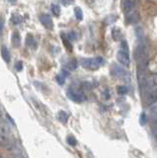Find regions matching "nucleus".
Wrapping results in <instances>:
<instances>
[{"label":"nucleus","mask_w":157,"mask_h":158,"mask_svg":"<svg viewBox=\"0 0 157 158\" xmlns=\"http://www.w3.org/2000/svg\"><path fill=\"white\" fill-rule=\"evenodd\" d=\"M0 145L5 148H10L13 146V141L11 138V133L8 122L3 120L1 115H0Z\"/></svg>","instance_id":"obj_1"},{"label":"nucleus","mask_w":157,"mask_h":158,"mask_svg":"<svg viewBox=\"0 0 157 158\" xmlns=\"http://www.w3.org/2000/svg\"><path fill=\"white\" fill-rule=\"evenodd\" d=\"M80 63L86 69L96 70L104 63V59H103L101 56H98V58H82L80 60Z\"/></svg>","instance_id":"obj_2"},{"label":"nucleus","mask_w":157,"mask_h":158,"mask_svg":"<svg viewBox=\"0 0 157 158\" xmlns=\"http://www.w3.org/2000/svg\"><path fill=\"white\" fill-rule=\"evenodd\" d=\"M146 58H147V51L146 47L143 43H140L136 47L134 51V58L138 62V65H143L145 66L146 64Z\"/></svg>","instance_id":"obj_3"},{"label":"nucleus","mask_w":157,"mask_h":158,"mask_svg":"<svg viewBox=\"0 0 157 158\" xmlns=\"http://www.w3.org/2000/svg\"><path fill=\"white\" fill-rule=\"evenodd\" d=\"M111 74L113 76L117 77V78L124 79V80H127L128 77V72L125 71V70L122 66H120V65H117V64H114L113 66H112Z\"/></svg>","instance_id":"obj_4"},{"label":"nucleus","mask_w":157,"mask_h":158,"mask_svg":"<svg viewBox=\"0 0 157 158\" xmlns=\"http://www.w3.org/2000/svg\"><path fill=\"white\" fill-rule=\"evenodd\" d=\"M67 96H68V98L70 100H72L73 102H76V103H82L86 100V97H85V95L82 92L74 90V89H69L68 92H67Z\"/></svg>","instance_id":"obj_5"},{"label":"nucleus","mask_w":157,"mask_h":158,"mask_svg":"<svg viewBox=\"0 0 157 158\" xmlns=\"http://www.w3.org/2000/svg\"><path fill=\"white\" fill-rule=\"evenodd\" d=\"M157 102V86L154 88H152L149 92H147L145 94V99H144V105L146 107L151 106Z\"/></svg>","instance_id":"obj_6"},{"label":"nucleus","mask_w":157,"mask_h":158,"mask_svg":"<svg viewBox=\"0 0 157 158\" xmlns=\"http://www.w3.org/2000/svg\"><path fill=\"white\" fill-rule=\"evenodd\" d=\"M117 58H118L119 62L121 64L124 65V66H128L129 65V55H128V52L127 51H124L121 50L118 55H117Z\"/></svg>","instance_id":"obj_7"},{"label":"nucleus","mask_w":157,"mask_h":158,"mask_svg":"<svg viewBox=\"0 0 157 158\" xmlns=\"http://www.w3.org/2000/svg\"><path fill=\"white\" fill-rule=\"evenodd\" d=\"M40 21L41 23L48 29H52V20L51 18L50 15L48 14H42L41 17H40Z\"/></svg>","instance_id":"obj_8"},{"label":"nucleus","mask_w":157,"mask_h":158,"mask_svg":"<svg viewBox=\"0 0 157 158\" xmlns=\"http://www.w3.org/2000/svg\"><path fill=\"white\" fill-rule=\"evenodd\" d=\"M123 8L125 12H131L134 8V1L133 0H124Z\"/></svg>","instance_id":"obj_9"},{"label":"nucleus","mask_w":157,"mask_h":158,"mask_svg":"<svg viewBox=\"0 0 157 158\" xmlns=\"http://www.w3.org/2000/svg\"><path fill=\"white\" fill-rule=\"evenodd\" d=\"M12 45L16 47H20V45H21V38H20V35L18 32H14L12 35Z\"/></svg>","instance_id":"obj_10"},{"label":"nucleus","mask_w":157,"mask_h":158,"mask_svg":"<svg viewBox=\"0 0 157 158\" xmlns=\"http://www.w3.org/2000/svg\"><path fill=\"white\" fill-rule=\"evenodd\" d=\"M134 34H136V37L138 41H141V40L144 38V31H143V29L140 27V26H137V27H136V29H134Z\"/></svg>","instance_id":"obj_11"},{"label":"nucleus","mask_w":157,"mask_h":158,"mask_svg":"<svg viewBox=\"0 0 157 158\" xmlns=\"http://www.w3.org/2000/svg\"><path fill=\"white\" fill-rule=\"evenodd\" d=\"M140 17H138L137 13H132V14H129L128 17H127V22L128 24H136V22H138V19Z\"/></svg>","instance_id":"obj_12"},{"label":"nucleus","mask_w":157,"mask_h":158,"mask_svg":"<svg viewBox=\"0 0 157 158\" xmlns=\"http://www.w3.org/2000/svg\"><path fill=\"white\" fill-rule=\"evenodd\" d=\"M1 55H2L3 59L5 60L6 62H9V61H10V52H9L8 49L5 46H3L1 47Z\"/></svg>","instance_id":"obj_13"},{"label":"nucleus","mask_w":157,"mask_h":158,"mask_svg":"<svg viewBox=\"0 0 157 158\" xmlns=\"http://www.w3.org/2000/svg\"><path fill=\"white\" fill-rule=\"evenodd\" d=\"M112 37L115 40V41H119L122 37V32L119 28H114L113 31H112Z\"/></svg>","instance_id":"obj_14"},{"label":"nucleus","mask_w":157,"mask_h":158,"mask_svg":"<svg viewBox=\"0 0 157 158\" xmlns=\"http://www.w3.org/2000/svg\"><path fill=\"white\" fill-rule=\"evenodd\" d=\"M149 113H150V117L153 118L154 121H156L157 120V102L151 106Z\"/></svg>","instance_id":"obj_15"},{"label":"nucleus","mask_w":157,"mask_h":158,"mask_svg":"<svg viewBox=\"0 0 157 158\" xmlns=\"http://www.w3.org/2000/svg\"><path fill=\"white\" fill-rule=\"evenodd\" d=\"M26 43H27V46L30 47H36V42H35L33 36H31V35H28V36H27Z\"/></svg>","instance_id":"obj_16"},{"label":"nucleus","mask_w":157,"mask_h":158,"mask_svg":"<svg viewBox=\"0 0 157 158\" xmlns=\"http://www.w3.org/2000/svg\"><path fill=\"white\" fill-rule=\"evenodd\" d=\"M58 120L61 122H67V121H68V116H67V114L65 112L60 111L58 113Z\"/></svg>","instance_id":"obj_17"},{"label":"nucleus","mask_w":157,"mask_h":158,"mask_svg":"<svg viewBox=\"0 0 157 158\" xmlns=\"http://www.w3.org/2000/svg\"><path fill=\"white\" fill-rule=\"evenodd\" d=\"M74 14H75V17L77 20H82L83 19V12L81 10V8L79 7H75L74 8Z\"/></svg>","instance_id":"obj_18"},{"label":"nucleus","mask_w":157,"mask_h":158,"mask_svg":"<svg viewBox=\"0 0 157 158\" xmlns=\"http://www.w3.org/2000/svg\"><path fill=\"white\" fill-rule=\"evenodd\" d=\"M21 16L18 15V14H13L12 15V18H11V22L14 25H18L21 23Z\"/></svg>","instance_id":"obj_19"},{"label":"nucleus","mask_w":157,"mask_h":158,"mask_svg":"<svg viewBox=\"0 0 157 158\" xmlns=\"http://www.w3.org/2000/svg\"><path fill=\"white\" fill-rule=\"evenodd\" d=\"M52 11L56 16H59L60 14V7L56 5V4H52Z\"/></svg>","instance_id":"obj_20"},{"label":"nucleus","mask_w":157,"mask_h":158,"mask_svg":"<svg viewBox=\"0 0 157 158\" xmlns=\"http://www.w3.org/2000/svg\"><path fill=\"white\" fill-rule=\"evenodd\" d=\"M67 67H68L69 69L71 70H74L77 68V61H76L75 59H72L70 60L68 63H67Z\"/></svg>","instance_id":"obj_21"},{"label":"nucleus","mask_w":157,"mask_h":158,"mask_svg":"<svg viewBox=\"0 0 157 158\" xmlns=\"http://www.w3.org/2000/svg\"><path fill=\"white\" fill-rule=\"evenodd\" d=\"M56 81L59 85H62L64 84L65 82V76L63 75V74H58V75H56Z\"/></svg>","instance_id":"obj_22"},{"label":"nucleus","mask_w":157,"mask_h":158,"mask_svg":"<svg viewBox=\"0 0 157 158\" xmlns=\"http://www.w3.org/2000/svg\"><path fill=\"white\" fill-rule=\"evenodd\" d=\"M121 50L124 51L128 52V45L127 41H124V40L121 42Z\"/></svg>","instance_id":"obj_23"},{"label":"nucleus","mask_w":157,"mask_h":158,"mask_svg":"<svg viewBox=\"0 0 157 158\" xmlns=\"http://www.w3.org/2000/svg\"><path fill=\"white\" fill-rule=\"evenodd\" d=\"M128 92V88L125 86H124V85H121V86H119L118 87V93L119 94H122V95H124V94H125Z\"/></svg>","instance_id":"obj_24"},{"label":"nucleus","mask_w":157,"mask_h":158,"mask_svg":"<svg viewBox=\"0 0 157 158\" xmlns=\"http://www.w3.org/2000/svg\"><path fill=\"white\" fill-rule=\"evenodd\" d=\"M67 38H68V40H70V41H74V40L77 39V35H76L75 32H69L67 34Z\"/></svg>","instance_id":"obj_25"},{"label":"nucleus","mask_w":157,"mask_h":158,"mask_svg":"<svg viewBox=\"0 0 157 158\" xmlns=\"http://www.w3.org/2000/svg\"><path fill=\"white\" fill-rule=\"evenodd\" d=\"M59 2L64 6H68L74 3V0H59Z\"/></svg>","instance_id":"obj_26"},{"label":"nucleus","mask_w":157,"mask_h":158,"mask_svg":"<svg viewBox=\"0 0 157 158\" xmlns=\"http://www.w3.org/2000/svg\"><path fill=\"white\" fill-rule=\"evenodd\" d=\"M67 142H68V144H70V145H76V143H77V141H76V139L73 137H69L68 139H67Z\"/></svg>","instance_id":"obj_27"},{"label":"nucleus","mask_w":157,"mask_h":158,"mask_svg":"<svg viewBox=\"0 0 157 158\" xmlns=\"http://www.w3.org/2000/svg\"><path fill=\"white\" fill-rule=\"evenodd\" d=\"M15 68L18 70V71H21L22 68H23V62H22V61H17L15 63Z\"/></svg>","instance_id":"obj_28"},{"label":"nucleus","mask_w":157,"mask_h":158,"mask_svg":"<svg viewBox=\"0 0 157 158\" xmlns=\"http://www.w3.org/2000/svg\"><path fill=\"white\" fill-rule=\"evenodd\" d=\"M140 122V125L141 126H144L146 124V116H145V114H141Z\"/></svg>","instance_id":"obj_29"},{"label":"nucleus","mask_w":157,"mask_h":158,"mask_svg":"<svg viewBox=\"0 0 157 158\" xmlns=\"http://www.w3.org/2000/svg\"><path fill=\"white\" fill-rule=\"evenodd\" d=\"M4 29V18L3 17H0V35H2Z\"/></svg>","instance_id":"obj_30"},{"label":"nucleus","mask_w":157,"mask_h":158,"mask_svg":"<svg viewBox=\"0 0 157 158\" xmlns=\"http://www.w3.org/2000/svg\"><path fill=\"white\" fill-rule=\"evenodd\" d=\"M152 133H153V135L155 137V138L157 139V120L155 121V124L152 128Z\"/></svg>","instance_id":"obj_31"},{"label":"nucleus","mask_w":157,"mask_h":158,"mask_svg":"<svg viewBox=\"0 0 157 158\" xmlns=\"http://www.w3.org/2000/svg\"><path fill=\"white\" fill-rule=\"evenodd\" d=\"M8 1L10 2L11 4H15V3H16V1H17V0H8Z\"/></svg>","instance_id":"obj_32"},{"label":"nucleus","mask_w":157,"mask_h":158,"mask_svg":"<svg viewBox=\"0 0 157 158\" xmlns=\"http://www.w3.org/2000/svg\"><path fill=\"white\" fill-rule=\"evenodd\" d=\"M17 158H23V157H17Z\"/></svg>","instance_id":"obj_33"}]
</instances>
